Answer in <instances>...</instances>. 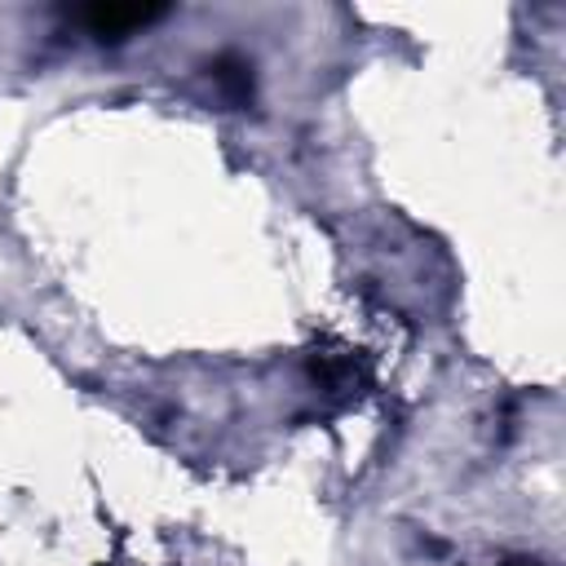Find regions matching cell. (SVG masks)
Here are the masks:
<instances>
[{
    "label": "cell",
    "mask_w": 566,
    "mask_h": 566,
    "mask_svg": "<svg viewBox=\"0 0 566 566\" xmlns=\"http://www.w3.org/2000/svg\"><path fill=\"white\" fill-rule=\"evenodd\" d=\"M164 13H168L164 4H93V9L80 13V22H84V31H88L93 40L119 44V40L146 31L150 22H159Z\"/></svg>",
    "instance_id": "obj_1"
},
{
    "label": "cell",
    "mask_w": 566,
    "mask_h": 566,
    "mask_svg": "<svg viewBox=\"0 0 566 566\" xmlns=\"http://www.w3.org/2000/svg\"><path fill=\"white\" fill-rule=\"evenodd\" d=\"M208 80L212 88L221 93L226 106H248L252 93H256V75H252V62L243 53H217L208 62Z\"/></svg>",
    "instance_id": "obj_2"
}]
</instances>
